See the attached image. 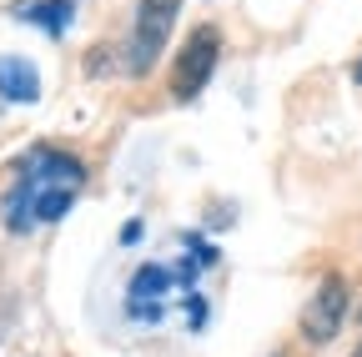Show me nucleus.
I'll list each match as a JSON object with an SVG mask.
<instances>
[{
	"label": "nucleus",
	"mask_w": 362,
	"mask_h": 357,
	"mask_svg": "<svg viewBox=\"0 0 362 357\" xmlns=\"http://www.w3.org/2000/svg\"><path fill=\"white\" fill-rule=\"evenodd\" d=\"M216 56H221V35H216V25H197V30L187 35V46H181V56H176L171 96H176V101H197L202 86H206L211 71H216Z\"/></svg>",
	"instance_id": "obj_3"
},
{
	"label": "nucleus",
	"mask_w": 362,
	"mask_h": 357,
	"mask_svg": "<svg viewBox=\"0 0 362 357\" xmlns=\"http://www.w3.org/2000/svg\"><path fill=\"white\" fill-rule=\"evenodd\" d=\"M176 16H181V0H141L136 6V30H131V46H126V71L131 76H146L161 61Z\"/></svg>",
	"instance_id": "obj_2"
},
{
	"label": "nucleus",
	"mask_w": 362,
	"mask_h": 357,
	"mask_svg": "<svg viewBox=\"0 0 362 357\" xmlns=\"http://www.w3.org/2000/svg\"><path fill=\"white\" fill-rule=\"evenodd\" d=\"M71 11H76V0H35V6H21V21H25V25H40V30H51V35H66Z\"/></svg>",
	"instance_id": "obj_6"
},
{
	"label": "nucleus",
	"mask_w": 362,
	"mask_h": 357,
	"mask_svg": "<svg viewBox=\"0 0 362 357\" xmlns=\"http://www.w3.org/2000/svg\"><path fill=\"white\" fill-rule=\"evenodd\" d=\"M352 357H362V342H357V352H352Z\"/></svg>",
	"instance_id": "obj_8"
},
{
	"label": "nucleus",
	"mask_w": 362,
	"mask_h": 357,
	"mask_svg": "<svg viewBox=\"0 0 362 357\" xmlns=\"http://www.w3.org/2000/svg\"><path fill=\"white\" fill-rule=\"evenodd\" d=\"M0 96L21 101V106L40 101V76H35V66L25 56H0Z\"/></svg>",
	"instance_id": "obj_5"
},
{
	"label": "nucleus",
	"mask_w": 362,
	"mask_h": 357,
	"mask_svg": "<svg viewBox=\"0 0 362 357\" xmlns=\"http://www.w3.org/2000/svg\"><path fill=\"white\" fill-rule=\"evenodd\" d=\"M81 187H86V166L76 156L35 146L25 156V166L16 171V187L6 197V227L25 232V227H35V221H61Z\"/></svg>",
	"instance_id": "obj_1"
},
{
	"label": "nucleus",
	"mask_w": 362,
	"mask_h": 357,
	"mask_svg": "<svg viewBox=\"0 0 362 357\" xmlns=\"http://www.w3.org/2000/svg\"><path fill=\"white\" fill-rule=\"evenodd\" d=\"M342 317H347V282L337 272H327L322 282H317V292L307 297V307H302V337L322 347V342L337 337Z\"/></svg>",
	"instance_id": "obj_4"
},
{
	"label": "nucleus",
	"mask_w": 362,
	"mask_h": 357,
	"mask_svg": "<svg viewBox=\"0 0 362 357\" xmlns=\"http://www.w3.org/2000/svg\"><path fill=\"white\" fill-rule=\"evenodd\" d=\"M357 81H362V66H357Z\"/></svg>",
	"instance_id": "obj_9"
},
{
	"label": "nucleus",
	"mask_w": 362,
	"mask_h": 357,
	"mask_svg": "<svg viewBox=\"0 0 362 357\" xmlns=\"http://www.w3.org/2000/svg\"><path fill=\"white\" fill-rule=\"evenodd\" d=\"M171 287V272L166 267H141V272L131 277V297H161Z\"/></svg>",
	"instance_id": "obj_7"
}]
</instances>
